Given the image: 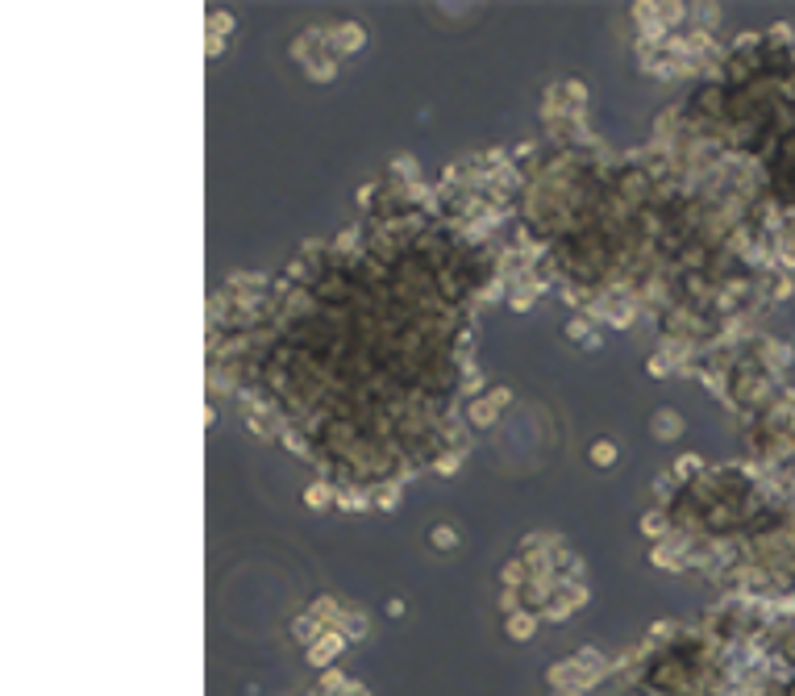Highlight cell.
<instances>
[{
	"label": "cell",
	"instance_id": "3957f363",
	"mask_svg": "<svg viewBox=\"0 0 795 696\" xmlns=\"http://www.w3.org/2000/svg\"><path fill=\"white\" fill-rule=\"evenodd\" d=\"M550 680H554V688H562V692H574V688L591 684L596 676H583V667H579V663H558V667H550Z\"/></svg>",
	"mask_w": 795,
	"mask_h": 696
},
{
	"label": "cell",
	"instance_id": "5b68a950",
	"mask_svg": "<svg viewBox=\"0 0 795 696\" xmlns=\"http://www.w3.org/2000/svg\"><path fill=\"white\" fill-rule=\"evenodd\" d=\"M533 630H537V621H533V613H512V617H508V638H517V642H525V638H533Z\"/></svg>",
	"mask_w": 795,
	"mask_h": 696
},
{
	"label": "cell",
	"instance_id": "7a4b0ae2",
	"mask_svg": "<svg viewBox=\"0 0 795 696\" xmlns=\"http://www.w3.org/2000/svg\"><path fill=\"white\" fill-rule=\"evenodd\" d=\"M508 401H512V392H508V388H495L487 401H475V405H471V421H475V425H491L495 413H500V405H508Z\"/></svg>",
	"mask_w": 795,
	"mask_h": 696
},
{
	"label": "cell",
	"instance_id": "30bf717a",
	"mask_svg": "<svg viewBox=\"0 0 795 696\" xmlns=\"http://www.w3.org/2000/svg\"><path fill=\"white\" fill-rule=\"evenodd\" d=\"M304 505H309V509H325V505H329V484H309Z\"/></svg>",
	"mask_w": 795,
	"mask_h": 696
},
{
	"label": "cell",
	"instance_id": "5bb4252c",
	"mask_svg": "<svg viewBox=\"0 0 795 696\" xmlns=\"http://www.w3.org/2000/svg\"><path fill=\"white\" fill-rule=\"evenodd\" d=\"M454 542H458V538H454V530H450V525H438V530H433V547H438V551H450Z\"/></svg>",
	"mask_w": 795,
	"mask_h": 696
},
{
	"label": "cell",
	"instance_id": "6da1fadb",
	"mask_svg": "<svg viewBox=\"0 0 795 696\" xmlns=\"http://www.w3.org/2000/svg\"><path fill=\"white\" fill-rule=\"evenodd\" d=\"M342 647H346V634L329 630V634H321L316 642H309V663L312 667H329V659H338Z\"/></svg>",
	"mask_w": 795,
	"mask_h": 696
},
{
	"label": "cell",
	"instance_id": "ffe728a7",
	"mask_svg": "<svg viewBox=\"0 0 795 696\" xmlns=\"http://www.w3.org/2000/svg\"><path fill=\"white\" fill-rule=\"evenodd\" d=\"M500 604H504V609H508V613H521V609H517V592H512V588H508V592H504V601H500Z\"/></svg>",
	"mask_w": 795,
	"mask_h": 696
},
{
	"label": "cell",
	"instance_id": "d6986e66",
	"mask_svg": "<svg viewBox=\"0 0 795 696\" xmlns=\"http://www.w3.org/2000/svg\"><path fill=\"white\" fill-rule=\"evenodd\" d=\"M338 696H371V692H366L362 684H354V680H350V684H346V688H342V692H338Z\"/></svg>",
	"mask_w": 795,
	"mask_h": 696
},
{
	"label": "cell",
	"instance_id": "4fadbf2b",
	"mask_svg": "<svg viewBox=\"0 0 795 696\" xmlns=\"http://www.w3.org/2000/svg\"><path fill=\"white\" fill-rule=\"evenodd\" d=\"M396 501H400V492L392 484H383V488L375 492V505H379V509H396Z\"/></svg>",
	"mask_w": 795,
	"mask_h": 696
},
{
	"label": "cell",
	"instance_id": "8fae6325",
	"mask_svg": "<svg viewBox=\"0 0 795 696\" xmlns=\"http://www.w3.org/2000/svg\"><path fill=\"white\" fill-rule=\"evenodd\" d=\"M209 30H213L209 38H213V42H221L225 30H233V17H229V13H213V17H209Z\"/></svg>",
	"mask_w": 795,
	"mask_h": 696
},
{
	"label": "cell",
	"instance_id": "44dd1931",
	"mask_svg": "<svg viewBox=\"0 0 795 696\" xmlns=\"http://www.w3.org/2000/svg\"><path fill=\"white\" fill-rule=\"evenodd\" d=\"M696 467H700L696 455H683V459H679V471H696Z\"/></svg>",
	"mask_w": 795,
	"mask_h": 696
},
{
	"label": "cell",
	"instance_id": "2e32d148",
	"mask_svg": "<svg viewBox=\"0 0 795 696\" xmlns=\"http://www.w3.org/2000/svg\"><path fill=\"white\" fill-rule=\"evenodd\" d=\"M787 359H791V350H787V346H770V363H775V367H783Z\"/></svg>",
	"mask_w": 795,
	"mask_h": 696
},
{
	"label": "cell",
	"instance_id": "e0dca14e",
	"mask_svg": "<svg viewBox=\"0 0 795 696\" xmlns=\"http://www.w3.org/2000/svg\"><path fill=\"white\" fill-rule=\"evenodd\" d=\"M517 580H521V563H508V567H504V584H508V588H512V584H517Z\"/></svg>",
	"mask_w": 795,
	"mask_h": 696
},
{
	"label": "cell",
	"instance_id": "52a82bcc",
	"mask_svg": "<svg viewBox=\"0 0 795 696\" xmlns=\"http://www.w3.org/2000/svg\"><path fill=\"white\" fill-rule=\"evenodd\" d=\"M338 47H342V50H358V47H362V25L346 21V25L338 30Z\"/></svg>",
	"mask_w": 795,
	"mask_h": 696
},
{
	"label": "cell",
	"instance_id": "ba28073f",
	"mask_svg": "<svg viewBox=\"0 0 795 696\" xmlns=\"http://www.w3.org/2000/svg\"><path fill=\"white\" fill-rule=\"evenodd\" d=\"M591 463L596 467H612L617 463V446H612V442H596V446H591Z\"/></svg>",
	"mask_w": 795,
	"mask_h": 696
},
{
	"label": "cell",
	"instance_id": "cb8c5ba5",
	"mask_svg": "<svg viewBox=\"0 0 795 696\" xmlns=\"http://www.w3.org/2000/svg\"><path fill=\"white\" fill-rule=\"evenodd\" d=\"M554 696H579V692H554Z\"/></svg>",
	"mask_w": 795,
	"mask_h": 696
},
{
	"label": "cell",
	"instance_id": "277c9868",
	"mask_svg": "<svg viewBox=\"0 0 795 696\" xmlns=\"http://www.w3.org/2000/svg\"><path fill=\"white\" fill-rule=\"evenodd\" d=\"M583 597H587V592H583L579 584H574V588H567V597H558V601H554V609H550V617H554V621H562V617H571V613H574V604H583Z\"/></svg>",
	"mask_w": 795,
	"mask_h": 696
},
{
	"label": "cell",
	"instance_id": "7c38bea8",
	"mask_svg": "<svg viewBox=\"0 0 795 696\" xmlns=\"http://www.w3.org/2000/svg\"><path fill=\"white\" fill-rule=\"evenodd\" d=\"M346 684H350V680H346L342 671H325V676H321V688H325V692H333V696L342 692Z\"/></svg>",
	"mask_w": 795,
	"mask_h": 696
},
{
	"label": "cell",
	"instance_id": "ac0fdd59",
	"mask_svg": "<svg viewBox=\"0 0 795 696\" xmlns=\"http://www.w3.org/2000/svg\"><path fill=\"white\" fill-rule=\"evenodd\" d=\"M358 505H366V501L358 496V492H346V496H342V509H350V513H354Z\"/></svg>",
	"mask_w": 795,
	"mask_h": 696
},
{
	"label": "cell",
	"instance_id": "9a60e30c",
	"mask_svg": "<svg viewBox=\"0 0 795 696\" xmlns=\"http://www.w3.org/2000/svg\"><path fill=\"white\" fill-rule=\"evenodd\" d=\"M641 530H646V534H662V530H666V521L658 517V513H650V517L641 521Z\"/></svg>",
	"mask_w": 795,
	"mask_h": 696
},
{
	"label": "cell",
	"instance_id": "9c48e42d",
	"mask_svg": "<svg viewBox=\"0 0 795 696\" xmlns=\"http://www.w3.org/2000/svg\"><path fill=\"white\" fill-rule=\"evenodd\" d=\"M292 634H296L300 642H309V638H312V642H316V638H321V621H316V617H300Z\"/></svg>",
	"mask_w": 795,
	"mask_h": 696
},
{
	"label": "cell",
	"instance_id": "7402d4cb",
	"mask_svg": "<svg viewBox=\"0 0 795 696\" xmlns=\"http://www.w3.org/2000/svg\"><path fill=\"white\" fill-rule=\"evenodd\" d=\"M567 334H571V338H587V322H571Z\"/></svg>",
	"mask_w": 795,
	"mask_h": 696
},
{
	"label": "cell",
	"instance_id": "8992f818",
	"mask_svg": "<svg viewBox=\"0 0 795 696\" xmlns=\"http://www.w3.org/2000/svg\"><path fill=\"white\" fill-rule=\"evenodd\" d=\"M650 429H654V434H658V438H674V434H679V429H683V417H679V413H670V409H666V413H658V417L650 421Z\"/></svg>",
	"mask_w": 795,
	"mask_h": 696
},
{
	"label": "cell",
	"instance_id": "603a6c76",
	"mask_svg": "<svg viewBox=\"0 0 795 696\" xmlns=\"http://www.w3.org/2000/svg\"><path fill=\"white\" fill-rule=\"evenodd\" d=\"M454 467H458V459H442V463H438V471H442V475H450Z\"/></svg>",
	"mask_w": 795,
	"mask_h": 696
}]
</instances>
